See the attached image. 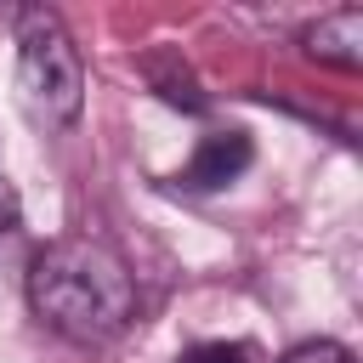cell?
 Instances as JSON below:
<instances>
[{
    "mask_svg": "<svg viewBox=\"0 0 363 363\" xmlns=\"http://www.w3.org/2000/svg\"><path fill=\"white\" fill-rule=\"evenodd\" d=\"M250 164H255V142H250L244 130H210V136L193 147L182 182H187L193 193H221V187H233Z\"/></svg>",
    "mask_w": 363,
    "mask_h": 363,
    "instance_id": "obj_3",
    "label": "cell"
},
{
    "mask_svg": "<svg viewBox=\"0 0 363 363\" xmlns=\"http://www.w3.org/2000/svg\"><path fill=\"white\" fill-rule=\"evenodd\" d=\"M17 227V193H11V182L0 176V233H11Z\"/></svg>",
    "mask_w": 363,
    "mask_h": 363,
    "instance_id": "obj_7",
    "label": "cell"
},
{
    "mask_svg": "<svg viewBox=\"0 0 363 363\" xmlns=\"http://www.w3.org/2000/svg\"><path fill=\"white\" fill-rule=\"evenodd\" d=\"M17 96L45 130L74 125L85 108V62L57 11H23L17 23Z\"/></svg>",
    "mask_w": 363,
    "mask_h": 363,
    "instance_id": "obj_2",
    "label": "cell"
},
{
    "mask_svg": "<svg viewBox=\"0 0 363 363\" xmlns=\"http://www.w3.org/2000/svg\"><path fill=\"white\" fill-rule=\"evenodd\" d=\"M306 57H318L329 68H363V11L340 6V11L318 17L306 28Z\"/></svg>",
    "mask_w": 363,
    "mask_h": 363,
    "instance_id": "obj_4",
    "label": "cell"
},
{
    "mask_svg": "<svg viewBox=\"0 0 363 363\" xmlns=\"http://www.w3.org/2000/svg\"><path fill=\"white\" fill-rule=\"evenodd\" d=\"M284 363H352V352L340 340H301L284 352Z\"/></svg>",
    "mask_w": 363,
    "mask_h": 363,
    "instance_id": "obj_6",
    "label": "cell"
},
{
    "mask_svg": "<svg viewBox=\"0 0 363 363\" xmlns=\"http://www.w3.org/2000/svg\"><path fill=\"white\" fill-rule=\"evenodd\" d=\"M28 306L74 346H108L136 318V278L108 238L68 233L28 261Z\"/></svg>",
    "mask_w": 363,
    "mask_h": 363,
    "instance_id": "obj_1",
    "label": "cell"
},
{
    "mask_svg": "<svg viewBox=\"0 0 363 363\" xmlns=\"http://www.w3.org/2000/svg\"><path fill=\"white\" fill-rule=\"evenodd\" d=\"M176 363H250V346L244 340H193Z\"/></svg>",
    "mask_w": 363,
    "mask_h": 363,
    "instance_id": "obj_5",
    "label": "cell"
}]
</instances>
